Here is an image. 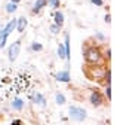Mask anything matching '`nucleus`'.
Here are the masks:
<instances>
[{"label": "nucleus", "mask_w": 126, "mask_h": 125, "mask_svg": "<svg viewBox=\"0 0 126 125\" xmlns=\"http://www.w3.org/2000/svg\"><path fill=\"white\" fill-rule=\"evenodd\" d=\"M0 31H2V28H0Z\"/></svg>", "instance_id": "a878e982"}, {"label": "nucleus", "mask_w": 126, "mask_h": 125, "mask_svg": "<svg viewBox=\"0 0 126 125\" xmlns=\"http://www.w3.org/2000/svg\"><path fill=\"white\" fill-rule=\"evenodd\" d=\"M83 60L86 66H98V64H107L102 57V46L96 45L94 40H88L83 45Z\"/></svg>", "instance_id": "f257e3e1"}, {"label": "nucleus", "mask_w": 126, "mask_h": 125, "mask_svg": "<svg viewBox=\"0 0 126 125\" xmlns=\"http://www.w3.org/2000/svg\"><path fill=\"white\" fill-rule=\"evenodd\" d=\"M108 70V64H98V66H83V73L88 79L96 82V83H104L105 73Z\"/></svg>", "instance_id": "f03ea898"}, {"label": "nucleus", "mask_w": 126, "mask_h": 125, "mask_svg": "<svg viewBox=\"0 0 126 125\" xmlns=\"http://www.w3.org/2000/svg\"><path fill=\"white\" fill-rule=\"evenodd\" d=\"M58 57H59L61 60H67V57H65V48H64V43H59V45H58Z\"/></svg>", "instance_id": "2eb2a0df"}, {"label": "nucleus", "mask_w": 126, "mask_h": 125, "mask_svg": "<svg viewBox=\"0 0 126 125\" xmlns=\"http://www.w3.org/2000/svg\"><path fill=\"white\" fill-rule=\"evenodd\" d=\"M11 125H24V122H22L21 119H14V121L11 122Z\"/></svg>", "instance_id": "5701e85b"}, {"label": "nucleus", "mask_w": 126, "mask_h": 125, "mask_svg": "<svg viewBox=\"0 0 126 125\" xmlns=\"http://www.w3.org/2000/svg\"><path fill=\"white\" fill-rule=\"evenodd\" d=\"M30 51H33V52H40V51H43V45L39 43V42H33V43L30 45Z\"/></svg>", "instance_id": "4468645a"}, {"label": "nucleus", "mask_w": 126, "mask_h": 125, "mask_svg": "<svg viewBox=\"0 0 126 125\" xmlns=\"http://www.w3.org/2000/svg\"><path fill=\"white\" fill-rule=\"evenodd\" d=\"M104 94H105V100L110 101V100H111V85H107V86H105Z\"/></svg>", "instance_id": "a211bd4d"}, {"label": "nucleus", "mask_w": 126, "mask_h": 125, "mask_svg": "<svg viewBox=\"0 0 126 125\" xmlns=\"http://www.w3.org/2000/svg\"><path fill=\"white\" fill-rule=\"evenodd\" d=\"M47 6H50L53 11H56L61 6V0H47Z\"/></svg>", "instance_id": "dca6fc26"}, {"label": "nucleus", "mask_w": 126, "mask_h": 125, "mask_svg": "<svg viewBox=\"0 0 126 125\" xmlns=\"http://www.w3.org/2000/svg\"><path fill=\"white\" fill-rule=\"evenodd\" d=\"M11 107L14 109V110H22L24 109V100L22 98H14L12 100V103H11Z\"/></svg>", "instance_id": "f8f14e48"}, {"label": "nucleus", "mask_w": 126, "mask_h": 125, "mask_svg": "<svg viewBox=\"0 0 126 125\" xmlns=\"http://www.w3.org/2000/svg\"><path fill=\"white\" fill-rule=\"evenodd\" d=\"M91 3L92 5H95V6H104V0H91Z\"/></svg>", "instance_id": "4be33fe9"}, {"label": "nucleus", "mask_w": 126, "mask_h": 125, "mask_svg": "<svg viewBox=\"0 0 126 125\" xmlns=\"http://www.w3.org/2000/svg\"><path fill=\"white\" fill-rule=\"evenodd\" d=\"M94 39H95L96 42H104V40H105V36L98 31V33H95V37H94Z\"/></svg>", "instance_id": "412c9836"}, {"label": "nucleus", "mask_w": 126, "mask_h": 125, "mask_svg": "<svg viewBox=\"0 0 126 125\" xmlns=\"http://www.w3.org/2000/svg\"><path fill=\"white\" fill-rule=\"evenodd\" d=\"M64 48H65V57H67V61L71 60V45H70V33H65V43H64Z\"/></svg>", "instance_id": "9b49d317"}, {"label": "nucleus", "mask_w": 126, "mask_h": 125, "mask_svg": "<svg viewBox=\"0 0 126 125\" xmlns=\"http://www.w3.org/2000/svg\"><path fill=\"white\" fill-rule=\"evenodd\" d=\"M53 78H55V81L62 82V83H70L71 82V76H70V72L68 70H61V72L55 73Z\"/></svg>", "instance_id": "423d86ee"}, {"label": "nucleus", "mask_w": 126, "mask_h": 125, "mask_svg": "<svg viewBox=\"0 0 126 125\" xmlns=\"http://www.w3.org/2000/svg\"><path fill=\"white\" fill-rule=\"evenodd\" d=\"M104 21H105L107 24H110V22H111V15H110V12H107V14H105V18H104Z\"/></svg>", "instance_id": "b1692460"}, {"label": "nucleus", "mask_w": 126, "mask_h": 125, "mask_svg": "<svg viewBox=\"0 0 126 125\" xmlns=\"http://www.w3.org/2000/svg\"><path fill=\"white\" fill-rule=\"evenodd\" d=\"M27 25H28L27 18H25V17H19V18L16 20V27H15V30H16L18 33H24L25 28H27Z\"/></svg>", "instance_id": "9d476101"}, {"label": "nucleus", "mask_w": 126, "mask_h": 125, "mask_svg": "<svg viewBox=\"0 0 126 125\" xmlns=\"http://www.w3.org/2000/svg\"><path fill=\"white\" fill-rule=\"evenodd\" d=\"M52 18H53V24H56V25H59V27H62L64 25V21H65V17H64V14H62L61 11H53L52 12Z\"/></svg>", "instance_id": "6e6552de"}, {"label": "nucleus", "mask_w": 126, "mask_h": 125, "mask_svg": "<svg viewBox=\"0 0 126 125\" xmlns=\"http://www.w3.org/2000/svg\"><path fill=\"white\" fill-rule=\"evenodd\" d=\"M68 115L73 121L76 122H83L86 118H88V112L82 107H76V106H71L70 110H68Z\"/></svg>", "instance_id": "7ed1b4c3"}, {"label": "nucleus", "mask_w": 126, "mask_h": 125, "mask_svg": "<svg viewBox=\"0 0 126 125\" xmlns=\"http://www.w3.org/2000/svg\"><path fill=\"white\" fill-rule=\"evenodd\" d=\"M49 31H50L52 34H58V33L61 31V27H59V25H56V24H52V25L49 27Z\"/></svg>", "instance_id": "6ab92c4d"}, {"label": "nucleus", "mask_w": 126, "mask_h": 125, "mask_svg": "<svg viewBox=\"0 0 126 125\" xmlns=\"http://www.w3.org/2000/svg\"><path fill=\"white\" fill-rule=\"evenodd\" d=\"M12 3H15V5H18V3H21V0H11Z\"/></svg>", "instance_id": "393cba45"}, {"label": "nucleus", "mask_w": 126, "mask_h": 125, "mask_svg": "<svg viewBox=\"0 0 126 125\" xmlns=\"http://www.w3.org/2000/svg\"><path fill=\"white\" fill-rule=\"evenodd\" d=\"M65 95L62 94V92H56V95H55V101H56V104L58 106H64L65 104Z\"/></svg>", "instance_id": "ddd939ff"}, {"label": "nucleus", "mask_w": 126, "mask_h": 125, "mask_svg": "<svg viewBox=\"0 0 126 125\" xmlns=\"http://www.w3.org/2000/svg\"><path fill=\"white\" fill-rule=\"evenodd\" d=\"M89 103L94 107H101L104 104V95H102V92L98 91V89H92V92L89 95Z\"/></svg>", "instance_id": "39448f33"}, {"label": "nucleus", "mask_w": 126, "mask_h": 125, "mask_svg": "<svg viewBox=\"0 0 126 125\" xmlns=\"http://www.w3.org/2000/svg\"><path fill=\"white\" fill-rule=\"evenodd\" d=\"M30 98H31V101H33L34 104H39V106H42V107H46V100H45V95H43V94L34 92Z\"/></svg>", "instance_id": "1a4fd4ad"}, {"label": "nucleus", "mask_w": 126, "mask_h": 125, "mask_svg": "<svg viewBox=\"0 0 126 125\" xmlns=\"http://www.w3.org/2000/svg\"><path fill=\"white\" fill-rule=\"evenodd\" d=\"M19 51H21V40H16V42L9 45V48H8V58H9L11 62L16 61V58L19 55Z\"/></svg>", "instance_id": "20e7f679"}, {"label": "nucleus", "mask_w": 126, "mask_h": 125, "mask_svg": "<svg viewBox=\"0 0 126 125\" xmlns=\"http://www.w3.org/2000/svg\"><path fill=\"white\" fill-rule=\"evenodd\" d=\"M46 6H47V0H36L33 8H31V14L33 15H39L42 12V9L46 8Z\"/></svg>", "instance_id": "0eeeda50"}, {"label": "nucleus", "mask_w": 126, "mask_h": 125, "mask_svg": "<svg viewBox=\"0 0 126 125\" xmlns=\"http://www.w3.org/2000/svg\"><path fill=\"white\" fill-rule=\"evenodd\" d=\"M104 83H105V86H107V85H111V72H110V69H108V70H107V73H105Z\"/></svg>", "instance_id": "aec40b11"}, {"label": "nucleus", "mask_w": 126, "mask_h": 125, "mask_svg": "<svg viewBox=\"0 0 126 125\" xmlns=\"http://www.w3.org/2000/svg\"><path fill=\"white\" fill-rule=\"evenodd\" d=\"M16 9H18V5H15V3H12V2L6 3V12H8V14H14V12H16Z\"/></svg>", "instance_id": "f3484780"}]
</instances>
